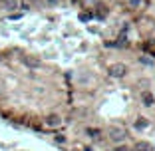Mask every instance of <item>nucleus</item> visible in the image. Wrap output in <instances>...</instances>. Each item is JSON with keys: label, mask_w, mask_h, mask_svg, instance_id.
<instances>
[{"label": "nucleus", "mask_w": 155, "mask_h": 151, "mask_svg": "<svg viewBox=\"0 0 155 151\" xmlns=\"http://www.w3.org/2000/svg\"><path fill=\"white\" fill-rule=\"evenodd\" d=\"M125 74H127L125 64H114V66H110V76H111V78H123Z\"/></svg>", "instance_id": "nucleus-1"}, {"label": "nucleus", "mask_w": 155, "mask_h": 151, "mask_svg": "<svg viewBox=\"0 0 155 151\" xmlns=\"http://www.w3.org/2000/svg\"><path fill=\"white\" fill-rule=\"evenodd\" d=\"M22 62H24V66H26V68H30V70H38L42 66V62L36 58V56H24Z\"/></svg>", "instance_id": "nucleus-2"}, {"label": "nucleus", "mask_w": 155, "mask_h": 151, "mask_svg": "<svg viewBox=\"0 0 155 151\" xmlns=\"http://www.w3.org/2000/svg\"><path fill=\"white\" fill-rule=\"evenodd\" d=\"M60 123H62V117H60V115H56V113H52V115H48V117H46V125H48V127H58Z\"/></svg>", "instance_id": "nucleus-3"}, {"label": "nucleus", "mask_w": 155, "mask_h": 151, "mask_svg": "<svg viewBox=\"0 0 155 151\" xmlns=\"http://www.w3.org/2000/svg\"><path fill=\"white\" fill-rule=\"evenodd\" d=\"M110 137L114 139V141H121V139L125 137V133H123L121 129H111V131H110Z\"/></svg>", "instance_id": "nucleus-4"}, {"label": "nucleus", "mask_w": 155, "mask_h": 151, "mask_svg": "<svg viewBox=\"0 0 155 151\" xmlns=\"http://www.w3.org/2000/svg\"><path fill=\"white\" fill-rule=\"evenodd\" d=\"M141 100H143V103H145V105H153V96H151L149 92H143L141 94Z\"/></svg>", "instance_id": "nucleus-5"}, {"label": "nucleus", "mask_w": 155, "mask_h": 151, "mask_svg": "<svg viewBox=\"0 0 155 151\" xmlns=\"http://www.w3.org/2000/svg\"><path fill=\"white\" fill-rule=\"evenodd\" d=\"M4 8H8V10H16V8H18V2H16V0H6V2H4Z\"/></svg>", "instance_id": "nucleus-6"}, {"label": "nucleus", "mask_w": 155, "mask_h": 151, "mask_svg": "<svg viewBox=\"0 0 155 151\" xmlns=\"http://www.w3.org/2000/svg\"><path fill=\"white\" fill-rule=\"evenodd\" d=\"M137 149H139V151H149L151 145H149L147 141H141V143H137Z\"/></svg>", "instance_id": "nucleus-7"}, {"label": "nucleus", "mask_w": 155, "mask_h": 151, "mask_svg": "<svg viewBox=\"0 0 155 151\" xmlns=\"http://www.w3.org/2000/svg\"><path fill=\"white\" fill-rule=\"evenodd\" d=\"M145 127H147L145 119H137V121H135V129H145Z\"/></svg>", "instance_id": "nucleus-8"}, {"label": "nucleus", "mask_w": 155, "mask_h": 151, "mask_svg": "<svg viewBox=\"0 0 155 151\" xmlns=\"http://www.w3.org/2000/svg\"><path fill=\"white\" fill-rule=\"evenodd\" d=\"M87 135H90V137H100V129H87Z\"/></svg>", "instance_id": "nucleus-9"}, {"label": "nucleus", "mask_w": 155, "mask_h": 151, "mask_svg": "<svg viewBox=\"0 0 155 151\" xmlns=\"http://www.w3.org/2000/svg\"><path fill=\"white\" fill-rule=\"evenodd\" d=\"M139 4H141V0H129V6H131V8H137Z\"/></svg>", "instance_id": "nucleus-10"}, {"label": "nucleus", "mask_w": 155, "mask_h": 151, "mask_svg": "<svg viewBox=\"0 0 155 151\" xmlns=\"http://www.w3.org/2000/svg\"><path fill=\"white\" fill-rule=\"evenodd\" d=\"M90 18H91V16H90V14H86V12H84V14H80V20H82V22H87Z\"/></svg>", "instance_id": "nucleus-11"}, {"label": "nucleus", "mask_w": 155, "mask_h": 151, "mask_svg": "<svg viewBox=\"0 0 155 151\" xmlns=\"http://www.w3.org/2000/svg\"><path fill=\"white\" fill-rule=\"evenodd\" d=\"M56 141H60V143H64V141H66V137H64V135H56Z\"/></svg>", "instance_id": "nucleus-12"}, {"label": "nucleus", "mask_w": 155, "mask_h": 151, "mask_svg": "<svg viewBox=\"0 0 155 151\" xmlns=\"http://www.w3.org/2000/svg\"><path fill=\"white\" fill-rule=\"evenodd\" d=\"M22 8H30V0H22Z\"/></svg>", "instance_id": "nucleus-13"}, {"label": "nucleus", "mask_w": 155, "mask_h": 151, "mask_svg": "<svg viewBox=\"0 0 155 151\" xmlns=\"http://www.w3.org/2000/svg\"><path fill=\"white\" fill-rule=\"evenodd\" d=\"M115 151H127V147H117Z\"/></svg>", "instance_id": "nucleus-14"}, {"label": "nucleus", "mask_w": 155, "mask_h": 151, "mask_svg": "<svg viewBox=\"0 0 155 151\" xmlns=\"http://www.w3.org/2000/svg\"><path fill=\"white\" fill-rule=\"evenodd\" d=\"M0 2H6V0H0Z\"/></svg>", "instance_id": "nucleus-15"}, {"label": "nucleus", "mask_w": 155, "mask_h": 151, "mask_svg": "<svg viewBox=\"0 0 155 151\" xmlns=\"http://www.w3.org/2000/svg\"><path fill=\"white\" fill-rule=\"evenodd\" d=\"M111 151H115V149H111Z\"/></svg>", "instance_id": "nucleus-16"}, {"label": "nucleus", "mask_w": 155, "mask_h": 151, "mask_svg": "<svg viewBox=\"0 0 155 151\" xmlns=\"http://www.w3.org/2000/svg\"><path fill=\"white\" fill-rule=\"evenodd\" d=\"M149 151H151V149H149Z\"/></svg>", "instance_id": "nucleus-17"}]
</instances>
